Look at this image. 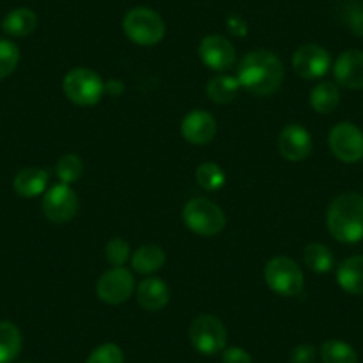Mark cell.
<instances>
[{
  "label": "cell",
  "instance_id": "6da1fadb",
  "mask_svg": "<svg viewBox=\"0 0 363 363\" xmlns=\"http://www.w3.org/2000/svg\"><path fill=\"white\" fill-rule=\"evenodd\" d=\"M284 65L277 54L269 50L247 52L237 68L240 87L255 96L274 95L284 82Z\"/></svg>",
  "mask_w": 363,
  "mask_h": 363
},
{
  "label": "cell",
  "instance_id": "7a4b0ae2",
  "mask_svg": "<svg viewBox=\"0 0 363 363\" xmlns=\"http://www.w3.org/2000/svg\"><path fill=\"white\" fill-rule=\"evenodd\" d=\"M326 225L338 242L356 244L363 240V196L358 193L338 194L326 212Z\"/></svg>",
  "mask_w": 363,
  "mask_h": 363
},
{
  "label": "cell",
  "instance_id": "3957f363",
  "mask_svg": "<svg viewBox=\"0 0 363 363\" xmlns=\"http://www.w3.org/2000/svg\"><path fill=\"white\" fill-rule=\"evenodd\" d=\"M264 280L274 294L284 298L299 296L305 289L303 271L292 258L274 257L265 264Z\"/></svg>",
  "mask_w": 363,
  "mask_h": 363
},
{
  "label": "cell",
  "instance_id": "277c9868",
  "mask_svg": "<svg viewBox=\"0 0 363 363\" xmlns=\"http://www.w3.org/2000/svg\"><path fill=\"white\" fill-rule=\"evenodd\" d=\"M123 33L139 47H152L162 41L166 23L162 16L150 8H134L125 15Z\"/></svg>",
  "mask_w": 363,
  "mask_h": 363
},
{
  "label": "cell",
  "instance_id": "5b68a950",
  "mask_svg": "<svg viewBox=\"0 0 363 363\" xmlns=\"http://www.w3.org/2000/svg\"><path fill=\"white\" fill-rule=\"evenodd\" d=\"M182 219L191 232L201 237H214L225 230L226 216L219 205L207 198H193L182 211Z\"/></svg>",
  "mask_w": 363,
  "mask_h": 363
},
{
  "label": "cell",
  "instance_id": "8992f818",
  "mask_svg": "<svg viewBox=\"0 0 363 363\" xmlns=\"http://www.w3.org/2000/svg\"><path fill=\"white\" fill-rule=\"evenodd\" d=\"M62 91L77 106H95L106 93L102 77L89 68H73L62 79Z\"/></svg>",
  "mask_w": 363,
  "mask_h": 363
},
{
  "label": "cell",
  "instance_id": "52a82bcc",
  "mask_svg": "<svg viewBox=\"0 0 363 363\" xmlns=\"http://www.w3.org/2000/svg\"><path fill=\"white\" fill-rule=\"evenodd\" d=\"M189 338L191 344L198 352L205 356H212L225 351L228 331H226V326L223 324L221 319L203 313V315H198L191 324Z\"/></svg>",
  "mask_w": 363,
  "mask_h": 363
},
{
  "label": "cell",
  "instance_id": "ba28073f",
  "mask_svg": "<svg viewBox=\"0 0 363 363\" xmlns=\"http://www.w3.org/2000/svg\"><path fill=\"white\" fill-rule=\"evenodd\" d=\"M330 150L338 160L354 164L363 159V132L351 121H340L328 135Z\"/></svg>",
  "mask_w": 363,
  "mask_h": 363
},
{
  "label": "cell",
  "instance_id": "9c48e42d",
  "mask_svg": "<svg viewBox=\"0 0 363 363\" xmlns=\"http://www.w3.org/2000/svg\"><path fill=\"white\" fill-rule=\"evenodd\" d=\"M45 218L54 225H62V223L72 221L79 212V198L75 191L66 184H57L50 187L41 201Z\"/></svg>",
  "mask_w": 363,
  "mask_h": 363
},
{
  "label": "cell",
  "instance_id": "30bf717a",
  "mask_svg": "<svg viewBox=\"0 0 363 363\" xmlns=\"http://www.w3.org/2000/svg\"><path fill=\"white\" fill-rule=\"evenodd\" d=\"M135 291L132 272L125 267H113L106 271L96 281V296L107 305H121Z\"/></svg>",
  "mask_w": 363,
  "mask_h": 363
},
{
  "label": "cell",
  "instance_id": "8fae6325",
  "mask_svg": "<svg viewBox=\"0 0 363 363\" xmlns=\"http://www.w3.org/2000/svg\"><path fill=\"white\" fill-rule=\"evenodd\" d=\"M292 68L301 79L317 80L331 68L330 52L320 45H303L292 55Z\"/></svg>",
  "mask_w": 363,
  "mask_h": 363
},
{
  "label": "cell",
  "instance_id": "7c38bea8",
  "mask_svg": "<svg viewBox=\"0 0 363 363\" xmlns=\"http://www.w3.org/2000/svg\"><path fill=\"white\" fill-rule=\"evenodd\" d=\"M198 54H200L201 62L207 68L214 69V72L225 73L230 68H233L237 61V54L233 45L226 40L221 34H211L201 40L200 47H198Z\"/></svg>",
  "mask_w": 363,
  "mask_h": 363
},
{
  "label": "cell",
  "instance_id": "4fadbf2b",
  "mask_svg": "<svg viewBox=\"0 0 363 363\" xmlns=\"http://www.w3.org/2000/svg\"><path fill=\"white\" fill-rule=\"evenodd\" d=\"M312 135L303 125H287L278 135V150H280L281 157L292 160V162L305 160L312 153Z\"/></svg>",
  "mask_w": 363,
  "mask_h": 363
},
{
  "label": "cell",
  "instance_id": "5bb4252c",
  "mask_svg": "<svg viewBox=\"0 0 363 363\" xmlns=\"http://www.w3.org/2000/svg\"><path fill=\"white\" fill-rule=\"evenodd\" d=\"M218 125H216L214 116L207 111H191L184 120H182L180 132L187 143L191 145H208L214 139Z\"/></svg>",
  "mask_w": 363,
  "mask_h": 363
},
{
  "label": "cell",
  "instance_id": "9a60e30c",
  "mask_svg": "<svg viewBox=\"0 0 363 363\" xmlns=\"http://www.w3.org/2000/svg\"><path fill=\"white\" fill-rule=\"evenodd\" d=\"M333 75L347 89H363V52L345 50L333 65Z\"/></svg>",
  "mask_w": 363,
  "mask_h": 363
},
{
  "label": "cell",
  "instance_id": "2e32d148",
  "mask_svg": "<svg viewBox=\"0 0 363 363\" xmlns=\"http://www.w3.org/2000/svg\"><path fill=\"white\" fill-rule=\"evenodd\" d=\"M138 303L148 312H159L169 303V287L160 278H146L135 289Z\"/></svg>",
  "mask_w": 363,
  "mask_h": 363
},
{
  "label": "cell",
  "instance_id": "e0dca14e",
  "mask_svg": "<svg viewBox=\"0 0 363 363\" xmlns=\"http://www.w3.org/2000/svg\"><path fill=\"white\" fill-rule=\"evenodd\" d=\"M337 284L347 294H363V255H354L340 262L337 269Z\"/></svg>",
  "mask_w": 363,
  "mask_h": 363
},
{
  "label": "cell",
  "instance_id": "ac0fdd59",
  "mask_svg": "<svg viewBox=\"0 0 363 363\" xmlns=\"http://www.w3.org/2000/svg\"><path fill=\"white\" fill-rule=\"evenodd\" d=\"M48 186V173L41 167H26L13 180V189L22 198H36Z\"/></svg>",
  "mask_w": 363,
  "mask_h": 363
},
{
  "label": "cell",
  "instance_id": "d6986e66",
  "mask_svg": "<svg viewBox=\"0 0 363 363\" xmlns=\"http://www.w3.org/2000/svg\"><path fill=\"white\" fill-rule=\"evenodd\" d=\"M38 27V15L29 8H16L2 20V30L8 36L26 38L34 33Z\"/></svg>",
  "mask_w": 363,
  "mask_h": 363
},
{
  "label": "cell",
  "instance_id": "ffe728a7",
  "mask_svg": "<svg viewBox=\"0 0 363 363\" xmlns=\"http://www.w3.org/2000/svg\"><path fill=\"white\" fill-rule=\"evenodd\" d=\"M166 264V253L157 244H145L132 253V267L139 274H153Z\"/></svg>",
  "mask_w": 363,
  "mask_h": 363
},
{
  "label": "cell",
  "instance_id": "44dd1931",
  "mask_svg": "<svg viewBox=\"0 0 363 363\" xmlns=\"http://www.w3.org/2000/svg\"><path fill=\"white\" fill-rule=\"evenodd\" d=\"M310 106L319 114H330L337 111V107L340 106V89L337 84L330 80L317 84L310 93Z\"/></svg>",
  "mask_w": 363,
  "mask_h": 363
},
{
  "label": "cell",
  "instance_id": "7402d4cb",
  "mask_svg": "<svg viewBox=\"0 0 363 363\" xmlns=\"http://www.w3.org/2000/svg\"><path fill=\"white\" fill-rule=\"evenodd\" d=\"M22 351V333L9 320H0V363H13Z\"/></svg>",
  "mask_w": 363,
  "mask_h": 363
},
{
  "label": "cell",
  "instance_id": "603a6c76",
  "mask_svg": "<svg viewBox=\"0 0 363 363\" xmlns=\"http://www.w3.org/2000/svg\"><path fill=\"white\" fill-rule=\"evenodd\" d=\"M240 84L237 77L221 73L207 84V96L214 104H228L235 99Z\"/></svg>",
  "mask_w": 363,
  "mask_h": 363
},
{
  "label": "cell",
  "instance_id": "cb8c5ba5",
  "mask_svg": "<svg viewBox=\"0 0 363 363\" xmlns=\"http://www.w3.org/2000/svg\"><path fill=\"white\" fill-rule=\"evenodd\" d=\"M323 363H358V354L347 342L331 338L320 345Z\"/></svg>",
  "mask_w": 363,
  "mask_h": 363
},
{
  "label": "cell",
  "instance_id": "d4e9b609",
  "mask_svg": "<svg viewBox=\"0 0 363 363\" xmlns=\"http://www.w3.org/2000/svg\"><path fill=\"white\" fill-rule=\"evenodd\" d=\"M305 264L310 271L319 272V274H324V272H330L335 265L333 253L328 246L319 242H312L305 247Z\"/></svg>",
  "mask_w": 363,
  "mask_h": 363
},
{
  "label": "cell",
  "instance_id": "484cf974",
  "mask_svg": "<svg viewBox=\"0 0 363 363\" xmlns=\"http://www.w3.org/2000/svg\"><path fill=\"white\" fill-rule=\"evenodd\" d=\"M84 173V162L75 153H65L55 164V174L61 180V184H75Z\"/></svg>",
  "mask_w": 363,
  "mask_h": 363
},
{
  "label": "cell",
  "instance_id": "4316f807",
  "mask_svg": "<svg viewBox=\"0 0 363 363\" xmlns=\"http://www.w3.org/2000/svg\"><path fill=\"white\" fill-rule=\"evenodd\" d=\"M196 180L205 191H218L225 186L226 174L216 162H203L196 169Z\"/></svg>",
  "mask_w": 363,
  "mask_h": 363
},
{
  "label": "cell",
  "instance_id": "83f0119b",
  "mask_svg": "<svg viewBox=\"0 0 363 363\" xmlns=\"http://www.w3.org/2000/svg\"><path fill=\"white\" fill-rule=\"evenodd\" d=\"M20 62V48L9 40H0V80L15 73Z\"/></svg>",
  "mask_w": 363,
  "mask_h": 363
},
{
  "label": "cell",
  "instance_id": "f1b7e54d",
  "mask_svg": "<svg viewBox=\"0 0 363 363\" xmlns=\"http://www.w3.org/2000/svg\"><path fill=\"white\" fill-rule=\"evenodd\" d=\"M86 363H125L123 349L118 344L107 342V344H102L93 349L91 354L87 356Z\"/></svg>",
  "mask_w": 363,
  "mask_h": 363
},
{
  "label": "cell",
  "instance_id": "f546056e",
  "mask_svg": "<svg viewBox=\"0 0 363 363\" xmlns=\"http://www.w3.org/2000/svg\"><path fill=\"white\" fill-rule=\"evenodd\" d=\"M128 257H130V246L128 242H125L123 239L116 237V239H111L106 244V260L109 262L113 267H123L127 264Z\"/></svg>",
  "mask_w": 363,
  "mask_h": 363
},
{
  "label": "cell",
  "instance_id": "4dcf8cb0",
  "mask_svg": "<svg viewBox=\"0 0 363 363\" xmlns=\"http://www.w3.org/2000/svg\"><path fill=\"white\" fill-rule=\"evenodd\" d=\"M317 349L312 344H299L291 351V363H313Z\"/></svg>",
  "mask_w": 363,
  "mask_h": 363
},
{
  "label": "cell",
  "instance_id": "1f68e13d",
  "mask_svg": "<svg viewBox=\"0 0 363 363\" xmlns=\"http://www.w3.org/2000/svg\"><path fill=\"white\" fill-rule=\"evenodd\" d=\"M223 363H253V358L246 349L233 345V347H225Z\"/></svg>",
  "mask_w": 363,
  "mask_h": 363
},
{
  "label": "cell",
  "instance_id": "d6a6232c",
  "mask_svg": "<svg viewBox=\"0 0 363 363\" xmlns=\"http://www.w3.org/2000/svg\"><path fill=\"white\" fill-rule=\"evenodd\" d=\"M226 29H228V33L235 38L247 36V22L240 15H235V13L226 18Z\"/></svg>",
  "mask_w": 363,
  "mask_h": 363
},
{
  "label": "cell",
  "instance_id": "836d02e7",
  "mask_svg": "<svg viewBox=\"0 0 363 363\" xmlns=\"http://www.w3.org/2000/svg\"><path fill=\"white\" fill-rule=\"evenodd\" d=\"M349 27L352 29V33L363 36V9L352 8L349 13Z\"/></svg>",
  "mask_w": 363,
  "mask_h": 363
},
{
  "label": "cell",
  "instance_id": "e575fe53",
  "mask_svg": "<svg viewBox=\"0 0 363 363\" xmlns=\"http://www.w3.org/2000/svg\"><path fill=\"white\" fill-rule=\"evenodd\" d=\"M18 363H34V362H18Z\"/></svg>",
  "mask_w": 363,
  "mask_h": 363
}]
</instances>
